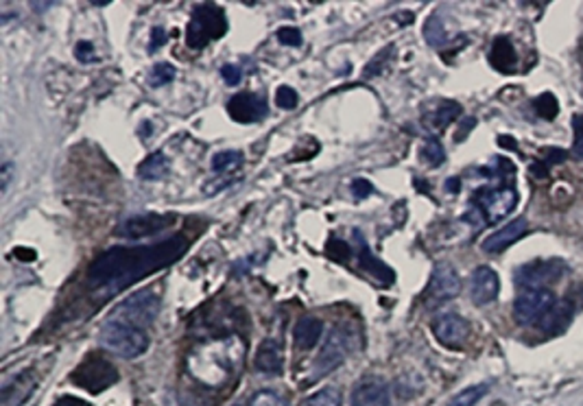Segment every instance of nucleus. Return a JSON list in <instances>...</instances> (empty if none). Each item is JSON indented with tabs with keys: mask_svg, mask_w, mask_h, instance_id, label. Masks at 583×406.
I'll list each match as a JSON object with an SVG mask.
<instances>
[{
	"mask_svg": "<svg viewBox=\"0 0 583 406\" xmlns=\"http://www.w3.org/2000/svg\"><path fill=\"white\" fill-rule=\"evenodd\" d=\"M166 172H169V160H166L165 153H151V156L138 166V177L147 181L162 180Z\"/></svg>",
	"mask_w": 583,
	"mask_h": 406,
	"instance_id": "obj_24",
	"label": "nucleus"
},
{
	"mask_svg": "<svg viewBox=\"0 0 583 406\" xmlns=\"http://www.w3.org/2000/svg\"><path fill=\"white\" fill-rule=\"evenodd\" d=\"M227 34L226 13L217 4H199L186 29V42L190 49H203L210 42Z\"/></svg>",
	"mask_w": 583,
	"mask_h": 406,
	"instance_id": "obj_3",
	"label": "nucleus"
},
{
	"mask_svg": "<svg viewBox=\"0 0 583 406\" xmlns=\"http://www.w3.org/2000/svg\"><path fill=\"white\" fill-rule=\"evenodd\" d=\"M173 79H175V66H171V64H157V66H153L151 70V77H149V83H151V88H162L166 86V83H171Z\"/></svg>",
	"mask_w": 583,
	"mask_h": 406,
	"instance_id": "obj_29",
	"label": "nucleus"
},
{
	"mask_svg": "<svg viewBox=\"0 0 583 406\" xmlns=\"http://www.w3.org/2000/svg\"><path fill=\"white\" fill-rule=\"evenodd\" d=\"M526 232H529V223H526L525 218H516V221L507 223V226H502L501 230L494 232L492 236L485 238L483 249L487 251V254H501V251H505L507 247H511L514 242L520 241Z\"/></svg>",
	"mask_w": 583,
	"mask_h": 406,
	"instance_id": "obj_16",
	"label": "nucleus"
},
{
	"mask_svg": "<svg viewBox=\"0 0 583 406\" xmlns=\"http://www.w3.org/2000/svg\"><path fill=\"white\" fill-rule=\"evenodd\" d=\"M53 406H92V404H88L86 400L73 398V395H62Z\"/></svg>",
	"mask_w": 583,
	"mask_h": 406,
	"instance_id": "obj_40",
	"label": "nucleus"
},
{
	"mask_svg": "<svg viewBox=\"0 0 583 406\" xmlns=\"http://www.w3.org/2000/svg\"><path fill=\"white\" fill-rule=\"evenodd\" d=\"M275 103H278V107H282V110H295L297 103H300V96H297V92L293 90L291 86H280L278 92H275Z\"/></svg>",
	"mask_w": 583,
	"mask_h": 406,
	"instance_id": "obj_31",
	"label": "nucleus"
},
{
	"mask_svg": "<svg viewBox=\"0 0 583 406\" xmlns=\"http://www.w3.org/2000/svg\"><path fill=\"white\" fill-rule=\"evenodd\" d=\"M555 306V295L548 288H525L514 302V317L518 324H540Z\"/></svg>",
	"mask_w": 583,
	"mask_h": 406,
	"instance_id": "obj_6",
	"label": "nucleus"
},
{
	"mask_svg": "<svg viewBox=\"0 0 583 406\" xmlns=\"http://www.w3.org/2000/svg\"><path fill=\"white\" fill-rule=\"evenodd\" d=\"M354 236H357V258H358V263L363 264V269H365L372 278H376L380 284H387V287L394 284V278H395L394 271H391L385 263H382V260H378L376 256L372 254V249L367 247V242L363 241L361 232L357 230L354 232Z\"/></svg>",
	"mask_w": 583,
	"mask_h": 406,
	"instance_id": "obj_17",
	"label": "nucleus"
},
{
	"mask_svg": "<svg viewBox=\"0 0 583 406\" xmlns=\"http://www.w3.org/2000/svg\"><path fill=\"white\" fill-rule=\"evenodd\" d=\"M572 129H575V140H572V156L583 157V116L577 114L572 120Z\"/></svg>",
	"mask_w": 583,
	"mask_h": 406,
	"instance_id": "obj_34",
	"label": "nucleus"
},
{
	"mask_svg": "<svg viewBox=\"0 0 583 406\" xmlns=\"http://www.w3.org/2000/svg\"><path fill=\"white\" fill-rule=\"evenodd\" d=\"M535 110H538V114L542 116V119H555V116H557V101L550 95H542L535 101Z\"/></svg>",
	"mask_w": 583,
	"mask_h": 406,
	"instance_id": "obj_32",
	"label": "nucleus"
},
{
	"mask_svg": "<svg viewBox=\"0 0 583 406\" xmlns=\"http://www.w3.org/2000/svg\"><path fill=\"white\" fill-rule=\"evenodd\" d=\"M474 202L483 212L485 221L498 223L516 208L518 193L514 188H507V186L505 188H480L474 195Z\"/></svg>",
	"mask_w": 583,
	"mask_h": 406,
	"instance_id": "obj_9",
	"label": "nucleus"
},
{
	"mask_svg": "<svg viewBox=\"0 0 583 406\" xmlns=\"http://www.w3.org/2000/svg\"><path fill=\"white\" fill-rule=\"evenodd\" d=\"M461 291V280L456 271L450 264H440L435 267L431 275V284H428V297L435 302H448L452 297L459 295Z\"/></svg>",
	"mask_w": 583,
	"mask_h": 406,
	"instance_id": "obj_15",
	"label": "nucleus"
},
{
	"mask_svg": "<svg viewBox=\"0 0 583 406\" xmlns=\"http://www.w3.org/2000/svg\"><path fill=\"white\" fill-rule=\"evenodd\" d=\"M352 193L357 199H365L374 193V186L370 184L367 180H354L352 181Z\"/></svg>",
	"mask_w": 583,
	"mask_h": 406,
	"instance_id": "obj_37",
	"label": "nucleus"
},
{
	"mask_svg": "<svg viewBox=\"0 0 583 406\" xmlns=\"http://www.w3.org/2000/svg\"><path fill=\"white\" fill-rule=\"evenodd\" d=\"M166 42V34L162 29H153V34H151V42H149V50H156V49H160L162 44H165Z\"/></svg>",
	"mask_w": 583,
	"mask_h": 406,
	"instance_id": "obj_39",
	"label": "nucleus"
},
{
	"mask_svg": "<svg viewBox=\"0 0 583 406\" xmlns=\"http://www.w3.org/2000/svg\"><path fill=\"white\" fill-rule=\"evenodd\" d=\"M566 273V264L557 258L533 260L516 271V282L522 288H547Z\"/></svg>",
	"mask_w": 583,
	"mask_h": 406,
	"instance_id": "obj_7",
	"label": "nucleus"
},
{
	"mask_svg": "<svg viewBox=\"0 0 583 406\" xmlns=\"http://www.w3.org/2000/svg\"><path fill=\"white\" fill-rule=\"evenodd\" d=\"M70 380L77 387H81V389L90 391V394H101V391L119 380V372H116V367L110 361L92 354L73 372Z\"/></svg>",
	"mask_w": 583,
	"mask_h": 406,
	"instance_id": "obj_5",
	"label": "nucleus"
},
{
	"mask_svg": "<svg viewBox=\"0 0 583 406\" xmlns=\"http://www.w3.org/2000/svg\"><path fill=\"white\" fill-rule=\"evenodd\" d=\"M37 387V378L31 370L18 373L13 380L3 385V406H20Z\"/></svg>",
	"mask_w": 583,
	"mask_h": 406,
	"instance_id": "obj_19",
	"label": "nucleus"
},
{
	"mask_svg": "<svg viewBox=\"0 0 583 406\" xmlns=\"http://www.w3.org/2000/svg\"><path fill=\"white\" fill-rule=\"evenodd\" d=\"M349 402H352V406H389V385L378 376L363 378V380L354 387L352 395H349Z\"/></svg>",
	"mask_w": 583,
	"mask_h": 406,
	"instance_id": "obj_13",
	"label": "nucleus"
},
{
	"mask_svg": "<svg viewBox=\"0 0 583 406\" xmlns=\"http://www.w3.org/2000/svg\"><path fill=\"white\" fill-rule=\"evenodd\" d=\"M424 35H426L428 44L431 46H441L446 42V34H444V27H441V20L440 16H433L431 20L426 22V29H424Z\"/></svg>",
	"mask_w": 583,
	"mask_h": 406,
	"instance_id": "obj_30",
	"label": "nucleus"
},
{
	"mask_svg": "<svg viewBox=\"0 0 583 406\" xmlns=\"http://www.w3.org/2000/svg\"><path fill=\"white\" fill-rule=\"evenodd\" d=\"M157 312H160V295L156 293V288H140L138 293L129 295L110 312V319L125 321V324L147 330L156 321Z\"/></svg>",
	"mask_w": 583,
	"mask_h": 406,
	"instance_id": "obj_4",
	"label": "nucleus"
},
{
	"mask_svg": "<svg viewBox=\"0 0 583 406\" xmlns=\"http://www.w3.org/2000/svg\"><path fill=\"white\" fill-rule=\"evenodd\" d=\"M173 223H175L173 214H138V217H129L127 221L120 223L116 227V236L125 238V241H142V238H151L169 230Z\"/></svg>",
	"mask_w": 583,
	"mask_h": 406,
	"instance_id": "obj_8",
	"label": "nucleus"
},
{
	"mask_svg": "<svg viewBox=\"0 0 583 406\" xmlns=\"http://www.w3.org/2000/svg\"><path fill=\"white\" fill-rule=\"evenodd\" d=\"M321 334H324V321L317 319V317H302V319L297 321L293 339H295L297 348L309 352V349L319 343Z\"/></svg>",
	"mask_w": 583,
	"mask_h": 406,
	"instance_id": "obj_20",
	"label": "nucleus"
},
{
	"mask_svg": "<svg viewBox=\"0 0 583 406\" xmlns=\"http://www.w3.org/2000/svg\"><path fill=\"white\" fill-rule=\"evenodd\" d=\"M267 103L260 95L254 92H241V95L232 96L227 103V114L236 120V123H260L267 116Z\"/></svg>",
	"mask_w": 583,
	"mask_h": 406,
	"instance_id": "obj_12",
	"label": "nucleus"
},
{
	"mask_svg": "<svg viewBox=\"0 0 583 406\" xmlns=\"http://www.w3.org/2000/svg\"><path fill=\"white\" fill-rule=\"evenodd\" d=\"M571 319H572V306L571 304H559V306L555 304L547 312V317H544V319L540 321V326H542L544 333L559 334V333H562V330L568 328Z\"/></svg>",
	"mask_w": 583,
	"mask_h": 406,
	"instance_id": "obj_22",
	"label": "nucleus"
},
{
	"mask_svg": "<svg viewBox=\"0 0 583 406\" xmlns=\"http://www.w3.org/2000/svg\"><path fill=\"white\" fill-rule=\"evenodd\" d=\"M278 40H280V44H284V46H300L302 34H300V29H295V27H284V29L278 31Z\"/></svg>",
	"mask_w": 583,
	"mask_h": 406,
	"instance_id": "obj_35",
	"label": "nucleus"
},
{
	"mask_svg": "<svg viewBox=\"0 0 583 406\" xmlns=\"http://www.w3.org/2000/svg\"><path fill=\"white\" fill-rule=\"evenodd\" d=\"M459 114H461L459 103L444 101V103H440L435 110L428 111V114L424 116V125H426L431 132H441V129H446L448 125H450Z\"/></svg>",
	"mask_w": 583,
	"mask_h": 406,
	"instance_id": "obj_21",
	"label": "nucleus"
},
{
	"mask_svg": "<svg viewBox=\"0 0 583 406\" xmlns=\"http://www.w3.org/2000/svg\"><path fill=\"white\" fill-rule=\"evenodd\" d=\"M74 57H77L79 62H81V64H88V62H96L95 46H92L90 42H79V44L74 46Z\"/></svg>",
	"mask_w": 583,
	"mask_h": 406,
	"instance_id": "obj_36",
	"label": "nucleus"
},
{
	"mask_svg": "<svg viewBox=\"0 0 583 406\" xmlns=\"http://www.w3.org/2000/svg\"><path fill=\"white\" fill-rule=\"evenodd\" d=\"M242 153L241 151H221L212 157V169L217 172H232L241 169Z\"/></svg>",
	"mask_w": 583,
	"mask_h": 406,
	"instance_id": "obj_25",
	"label": "nucleus"
},
{
	"mask_svg": "<svg viewBox=\"0 0 583 406\" xmlns=\"http://www.w3.org/2000/svg\"><path fill=\"white\" fill-rule=\"evenodd\" d=\"M12 171H13V166L7 162V165L3 166V172H0V175H3V186H0L3 193H7V188H9V181H12Z\"/></svg>",
	"mask_w": 583,
	"mask_h": 406,
	"instance_id": "obj_41",
	"label": "nucleus"
},
{
	"mask_svg": "<svg viewBox=\"0 0 583 406\" xmlns=\"http://www.w3.org/2000/svg\"><path fill=\"white\" fill-rule=\"evenodd\" d=\"M489 62H492L494 68L502 70V73L516 66L514 46H511V42L507 40V37H496V40H494L492 53H489Z\"/></svg>",
	"mask_w": 583,
	"mask_h": 406,
	"instance_id": "obj_23",
	"label": "nucleus"
},
{
	"mask_svg": "<svg viewBox=\"0 0 583 406\" xmlns=\"http://www.w3.org/2000/svg\"><path fill=\"white\" fill-rule=\"evenodd\" d=\"M188 251V238L171 236L151 245L111 247L88 269V287L104 297H114L138 280L177 263Z\"/></svg>",
	"mask_w": 583,
	"mask_h": 406,
	"instance_id": "obj_1",
	"label": "nucleus"
},
{
	"mask_svg": "<svg viewBox=\"0 0 583 406\" xmlns=\"http://www.w3.org/2000/svg\"><path fill=\"white\" fill-rule=\"evenodd\" d=\"M422 160L426 162L428 166H440L444 165L446 160V153H444V147H441V142L437 138H426L424 140V147H422Z\"/></svg>",
	"mask_w": 583,
	"mask_h": 406,
	"instance_id": "obj_26",
	"label": "nucleus"
},
{
	"mask_svg": "<svg viewBox=\"0 0 583 406\" xmlns=\"http://www.w3.org/2000/svg\"><path fill=\"white\" fill-rule=\"evenodd\" d=\"M343 398L341 394H339V389H334V387H326V389L317 391V394H312L309 400H306V406H341Z\"/></svg>",
	"mask_w": 583,
	"mask_h": 406,
	"instance_id": "obj_27",
	"label": "nucleus"
},
{
	"mask_svg": "<svg viewBox=\"0 0 583 406\" xmlns=\"http://www.w3.org/2000/svg\"><path fill=\"white\" fill-rule=\"evenodd\" d=\"M501 291V280L498 273L489 267H479L472 271V278H470V297H472L474 304L485 306L489 302H494Z\"/></svg>",
	"mask_w": 583,
	"mask_h": 406,
	"instance_id": "obj_14",
	"label": "nucleus"
},
{
	"mask_svg": "<svg viewBox=\"0 0 583 406\" xmlns=\"http://www.w3.org/2000/svg\"><path fill=\"white\" fill-rule=\"evenodd\" d=\"M221 77L226 79L227 86H239V83H241V77H242V73H241V68L232 66V64H226V66L221 68Z\"/></svg>",
	"mask_w": 583,
	"mask_h": 406,
	"instance_id": "obj_38",
	"label": "nucleus"
},
{
	"mask_svg": "<svg viewBox=\"0 0 583 406\" xmlns=\"http://www.w3.org/2000/svg\"><path fill=\"white\" fill-rule=\"evenodd\" d=\"M433 334L446 348L455 349L461 348L470 337V324L464 317L455 315V312H446V315L437 317L433 324Z\"/></svg>",
	"mask_w": 583,
	"mask_h": 406,
	"instance_id": "obj_11",
	"label": "nucleus"
},
{
	"mask_svg": "<svg viewBox=\"0 0 583 406\" xmlns=\"http://www.w3.org/2000/svg\"><path fill=\"white\" fill-rule=\"evenodd\" d=\"M256 372L267 373V376H278L284 370V354L282 345L278 341L267 339L258 345V352L254 358Z\"/></svg>",
	"mask_w": 583,
	"mask_h": 406,
	"instance_id": "obj_18",
	"label": "nucleus"
},
{
	"mask_svg": "<svg viewBox=\"0 0 583 406\" xmlns=\"http://www.w3.org/2000/svg\"><path fill=\"white\" fill-rule=\"evenodd\" d=\"M348 345V334H345L343 330H333V333L328 334V339H326L324 348L317 354V361L312 363V378L317 380V378L328 376L330 372L341 367V363L349 352Z\"/></svg>",
	"mask_w": 583,
	"mask_h": 406,
	"instance_id": "obj_10",
	"label": "nucleus"
},
{
	"mask_svg": "<svg viewBox=\"0 0 583 406\" xmlns=\"http://www.w3.org/2000/svg\"><path fill=\"white\" fill-rule=\"evenodd\" d=\"M249 406H288V404L284 402L278 394H273V391H258V394L249 400Z\"/></svg>",
	"mask_w": 583,
	"mask_h": 406,
	"instance_id": "obj_33",
	"label": "nucleus"
},
{
	"mask_svg": "<svg viewBox=\"0 0 583 406\" xmlns=\"http://www.w3.org/2000/svg\"><path fill=\"white\" fill-rule=\"evenodd\" d=\"M487 391H489L487 385L468 387V389L461 391L459 395H455V398H452V402L448 406H474L480 398H483L485 394H487Z\"/></svg>",
	"mask_w": 583,
	"mask_h": 406,
	"instance_id": "obj_28",
	"label": "nucleus"
},
{
	"mask_svg": "<svg viewBox=\"0 0 583 406\" xmlns=\"http://www.w3.org/2000/svg\"><path fill=\"white\" fill-rule=\"evenodd\" d=\"M99 343L104 345L107 352L132 361V358L142 356V354L147 352L151 341H149V334L144 328H138V326L125 324V321H116L107 317L105 324L101 326Z\"/></svg>",
	"mask_w": 583,
	"mask_h": 406,
	"instance_id": "obj_2",
	"label": "nucleus"
}]
</instances>
